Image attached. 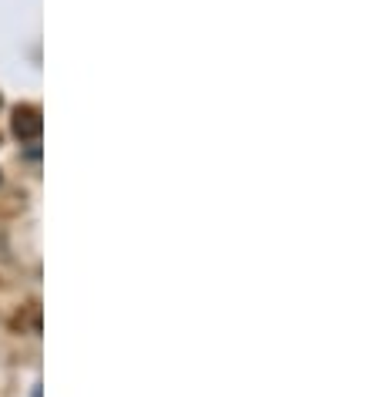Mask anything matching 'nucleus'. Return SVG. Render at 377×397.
Wrapping results in <instances>:
<instances>
[{
	"mask_svg": "<svg viewBox=\"0 0 377 397\" xmlns=\"http://www.w3.org/2000/svg\"><path fill=\"white\" fill-rule=\"evenodd\" d=\"M41 112L38 108H17L14 112V135L21 138V142H34V138H41Z\"/></svg>",
	"mask_w": 377,
	"mask_h": 397,
	"instance_id": "1",
	"label": "nucleus"
}]
</instances>
